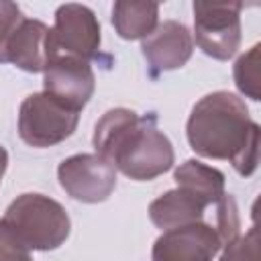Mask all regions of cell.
Segmentation results:
<instances>
[{
    "label": "cell",
    "mask_w": 261,
    "mask_h": 261,
    "mask_svg": "<svg viewBox=\"0 0 261 261\" xmlns=\"http://www.w3.org/2000/svg\"><path fill=\"white\" fill-rule=\"evenodd\" d=\"M259 124L251 118L243 98L218 90L200 98L186 122L192 151L206 159H226L243 177L259 163Z\"/></svg>",
    "instance_id": "1"
},
{
    "label": "cell",
    "mask_w": 261,
    "mask_h": 261,
    "mask_svg": "<svg viewBox=\"0 0 261 261\" xmlns=\"http://www.w3.org/2000/svg\"><path fill=\"white\" fill-rule=\"evenodd\" d=\"M96 155L135 181H151L173 167V145L157 128L153 114L141 116L130 108H110L96 122L92 137Z\"/></svg>",
    "instance_id": "2"
},
{
    "label": "cell",
    "mask_w": 261,
    "mask_h": 261,
    "mask_svg": "<svg viewBox=\"0 0 261 261\" xmlns=\"http://www.w3.org/2000/svg\"><path fill=\"white\" fill-rule=\"evenodd\" d=\"M2 220L29 251L59 249L71 232V220L65 208L57 200L33 192L12 200Z\"/></svg>",
    "instance_id": "3"
},
{
    "label": "cell",
    "mask_w": 261,
    "mask_h": 261,
    "mask_svg": "<svg viewBox=\"0 0 261 261\" xmlns=\"http://www.w3.org/2000/svg\"><path fill=\"white\" fill-rule=\"evenodd\" d=\"M80 112L61 104L47 92L29 94L18 108V135L35 149L53 147L73 135Z\"/></svg>",
    "instance_id": "4"
},
{
    "label": "cell",
    "mask_w": 261,
    "mask_h": 261,
    "mask_svg": "<svg viewBox=\"0 0 261 261\" xmlns=\"http://www.w3.org/2000/svg\"><path fill=\"white\" fill-rule=\"evenodd\" d=\"M196 45L212 59H230L241 45L243 2H194Z\"/></svg>",
    "instance_id": "5"
},
{
    "label": "cell",
    "mask_w": 261,
    "mask_h": 261,
    "mask_svg": "<svg viewBox=\"0 0 261 261\" xmlns=\"http://www.w3.org/2000/svg\"><path fill=\"white\" fill-rule=\"evenodd\" d=\"M49 43L53 57H75L88 63L90 59H98L102 35L94 10L75 2L61 4L55 10V22L49 29Z\"/></svg>",
    "instance_id": "6"
},
{
    "label": "cell",
    "mask_w": 261,
    "mask_h": 261,
    "mask_svg": "<svg viewBox=\"0 0 261 261\" xmlns=\"http://www.w3.org/2000/svg\"><path fill=\"white\" fill-rule=\"evenodd\" d=\"M57 179L69 198L84 204H100L116 188V169L96 153H80L59 163Z\"/></svg>",
    "instance_id": "7"
},
{
    "label": "cell",
    "mask_w": 261,
    "mask_h": 261,
    "mask_svg": "<svg viewBox=\"0 0 261 261\" xmlns=\"http://www.w3.org/2000/svg\"><path fill=\"white\" fill-rule=\"evenodd\" d=\"M224 247L216 226L194 222L188 226L163 230L153 243L151 261H214Z\"/></svg>",
    "instance_id": "8"
},
{
    "label": "cell",
    "mask_w": 261,
    "mask_h": 261,
    "mask_svg": "<svg viewBox=\"0 0 261 261\" xmlns=\"http://www.w3.org/2000/svg\"><path fill=\"white\" fill-rule=\"evenodd\" d=\"M96 90V75L88 61L55 55L43 71V92L82 112Z\"/></svg>",
    "instance_id": "9"
},
{
    "label": "cell",
    "mask_w": 261,
    "mask_h": 261,
    "mask_svg": "<svg viewBox=\"0 0 261 261\" xmlns=\"http://www.w3.org/2000/svg\"><path fill=\"white\" fill-rule=\"evenodd\" d=\"M141 53L151 75L157 77L159 73L179 69L190 61L194 53V39L184 22L163 20L141 41Z\"/></svg>",
    "instance_id": "10"
},
{
    "label": "cell",
    "mask_w": 261,
    "mask_h": 261,
    "mask_svg": "<svg viewBox=\"0 0 261 261\" xmlns=\"http://www.w3.org/2000/svg\"><path fill=\"white\" fill-rule=\"evenodd\" d=\"M53 51L49 43V27L37 18H24L8 41L6 61L29 73L45 71Z\"/></svg>",
    "instance_id": "11"
},
{
    "label": "cell",
    "mask_w": 261,
    "mask_h": 261,
    "mask_svg": "<svg viewBox=\"0 0 261 261\" xmlns=\"http://www.w3.org/2000/svg\"><path fill=\"white\" fill-rule=\"evenodd\" d=\"M206 204H202L192 194L181 188L169 190L155 198L149 204V218L161 230H171L179 226H188L194 222H202Z\"/></svg>",
    "instance_id": "12"
},
{
    "label": "cell",
    "mask_w": 261,
    "mask_h": 261,
    "mask_svg": "<svg viewBox=\"0 0 261 261\" xmlns=\"http://www.w3.org/2000/svg\"><path fill=\"white\" fill-rule=\"evenodd\" d=\"M177 188L198 198L202 204H218L224 192V173L198 159H188L173 171Z\"/></svg>",
    "instance_id": "13"
},
{
    "label": "cell",
    "mask_w": 261,
    "mask_h": 261,
    "mask_svg": "<svg viewBox=\"0 0 261 261\" xmlns=\"http://www.w3.org/2000/svg\"><path fill=\"white\" fill-rule=\"evenodd\" d=\"M112 24L120 39L137 41L145 39L159 24V4L157 2H114Z\"/></svg>",
    "instance_id": "14"
},
{
    "label": "cell",
    "mask_w": 261,
    "mask_h": 261,
    "mask_svg": "<svg viewBox=\"0 0 261 261\" xmlns=\"http://www.w3.org/2000/svg\"><path fill=\"white\" fill-rule=\"evenodd\" d=\"M259 45H253L247 53H243L232 67L234 84L239 92L253 102L261 100V82H259Z\"/></svg>",
    "instance_id": "15"
},
{
    "label": "cell",
    "mask_w": 261,
    "mask_h": 261,
    "mask_svg": "<svg viewBox=\"0 0 261 261\" xmlns=\"http://www.w3.org/2000/svg\"><path fill=\"white\" fill-rule=\"evenodd\" d=\"M220 261H259V232L251 226L245 234H237L224 245Z\"/></svg>",
    "instance_id": "16"
},
{
    "label": "cell",
    "mask_w": 261,
    "mask_h": 261,
    "mask_svg": "<svg viewBox=\"0 0 261 261\" xmlns=\"http://www.w3.org/2000/svg\"><path fill=\"white\" fill-rule=\"evenodd\" d=\"M22 20H24V14L18 8V4L0 0V63H8L6 47H8L10 37L14 35V31L20 27Z\"/></svg>",
    "instance_id": "17"
},
{
    "label": "cell",
    "mask_w": 261,
    "mask_h": 261,
    "mask_svg": "<svg viewBox=\"0 0 261 261\" xmlns=\"http://www.w3.org/2000/svg\"><path fill=\"white\" fill-rule=\"evenodd\" d=\"M0 261H33L31 251L0 218Z\"/></svg>",
    "instance_id": "18"
},
{
    "label": "cell",
    "mask_w": 261,
    "mask_h": 261,
    "mask_svg": "<svg viewBox=\"0 0 261 261\" xmlns=\"http://www.w3.org/2000/svg\"><path fill=\"white\" fill-rule=\"evenodd\" d=\"M6 167H8V153H6V149L0 145V181H2V177H4Z\"/></svg>",
    "instance_id": "19"
}]
</instances>
